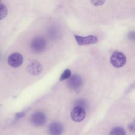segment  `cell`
<instances>
[{"instance_id":"14","label":"cell","mask_w":135,"mask_h":135,"mask_svg":"<svg viewBox=\"0 0 135 135\" xmlns=\"http://www.w3.org/2000/svg\"><path fill=\"white\" fill-rule=\"evenodd\" d=\"M25 113L24 112H18L17 113H16V117H17V118H21L22 117H23Z\"/></svg>"},{"instance_id":"13","label":"cell","mask_w":135,"mask_h":135,"mask_svg":"<svg viewBox=\"0 0 135 135\" xmlns=\"http://www.w3.org/2000/svg\"><path fill=\"white\" fill-rule=\"evenodd\" d=\"M91 3L94 6H100L102 5L105 0H90Z\"/></svg>"},{"instance_id":"10","label":"cell","mask_w":135,"mask_h":135,"mask_svg":"<svg viewBox=\"0 0 135 135\" xmlns=\"http://www.w3.org/2000/svg\"><path fill=\"white\" fill-rule=\"evenodd\" d=\"M110 135H126V133L123 128L115 127L111 130Z\"/></svg>"},{"instance_id":"1","label":"cell","mask_w":135,"mask_h":135,"mask_svg":"<svg viewBox=\"0 0 135 135\" xmlns=\"http://www.w3.org/2000/svg\"><path fill=\"white\" fill-rule=\"evenodd\" d=\"M110 62L113 66L119 68L123 66L126 63V57L122 53L117 52L112 55Z\"/></svg>"},{"instance_id":"6","label":"cell","mask_w":135,"mask_h":135,"mask_svg":"<svg viewBox=\"0 0 135 135\" xmlns=\"http://www.w3.org/2000/svg\"><path fill=\"white\" fill-rule=\"evenodd\" d=\"M23 57L19 53H13L11 54L8 58V63L9 65L14 68L19 67L22 64Z\"/></svg>"},{"instance_id":"11","label":"cell","mask_w":135,"mask_h":135,"mask_svg":"<svg viewBox=\"0 0 135 135\" xmlns=\"http://www.w3.org/2000/svg\"><path fill=\"white\" fill-rule=\"evenodd\" d=\"M8 14L7 7L2 3H0V20L4 19Z\"/></svg>"},{"instance_id":"8","label":"cell","mask_w":135,"mask_h":135,"mask_svg":"<svg viewBox=\"0 0 135 135\" xmlns=\"http://www.w3.org/2000/svg\"><path fill=\"white\" fill-rule=\"evenodd\" d=\"M68 85L69 88L72 90H77L80 88L82 85V80L80 76L78 75H73L70 77Z\"/></svg>"},{"instance_id":"5","label":"cell","mask_w":135,"mask_h":135,"mask_svg":"<svg viewBox=\"0 0 135 135\" xmlns=\"http://www.w3.org/2000/svg\"><path fill=\"white\" fill-rule=\"evenodd\" d=\"M26 70L30 74L38 75L42 71V66L38 61L34 60L28 63Z\"/></svg>"},{"instance_id":"9","label":"cell","mask_w":135,"mask_h":135,"mask_svg":"<svg viewBox=\"0 0 135 135\" xmlns=\"http://www.w3.org/2000/svg\"><path fill=\"white\" fill-rule=\"evenodd\" d=\"M63 130L62 124L58 122H52L49 127V132L50 135H61Z\"/></svg>"},{"instance_id":"7","label":"cell","mask_w":135,"mask_h":135,"mask_svg":"<svg viewBox=\"0 0 135 135\" xmlns=\"http://www.w3.org/2000/svg\"><path fill=\"white\" fill-rule=\"evenodd\" d=\"M74 37L79 45H85L94 44L97 43L98 41L96 36L91 35L84 37L78 35H74Z\"/></svg>"},{"instance_id":"4","label":"cell","mask_w":135,"mask_h":135,"mask_svg":"<svg viewBox=\"0 0 135 135\" xmlns=\"http://www.w3.org/2000/svg\"><path fill=\"white\" fill-rule=\"evenodd\" d=\"M84 109L80 106L75 107L71 112V118L73 121L77 122L82 121L85 118Z\"/></svg>"},{"instance_id":"3","label":"cell","mask_w":135,"mask_h":135,"mask_svg":"<svg viewBox=\"0 0 135 135\" xmlns=\"http://www.w3.org/2000/svg\"><path fill=\"white\" fill-rule=\"evenodd\" d=\"M46 43L43 37H36L31 43V49L33 52L39 53L43 52L46 47Z\"/></svg>"},{"instance_id":"2","label":"cell","mask_w":135,"mask_h":135,"mask_svg":"<svg viewBox=\"0 0 135 135\" xmlns=\"http://www.w3.org/2000/svg\"><path fill=\"white\" fill-rule=\"evenodd\" d=\"M30 121L34 126L40 127L44 125L46 122V117L42 112H35L31 115Z\"/></svg>"},{"instance_id":"12","label":"cell","mask_w":135,"mask_h":135,"mask_svg":"<svg viewBox=\"0 0 135 135\" xmlns=\"http://www.w3.org/2000/svg\"><path fill=\"white\" fill-rule=\"evenodd\" d=\"M71 71L69 69H66L62 74L61 76H60V81H63L64 80H66L68 78H69L71 76Z\"/></svg>"}]
</instances>
